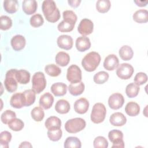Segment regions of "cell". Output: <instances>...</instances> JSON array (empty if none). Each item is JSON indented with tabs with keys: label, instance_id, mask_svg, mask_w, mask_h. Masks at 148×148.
Here are the masks:
<instances>
[{
	"label": "cell",
	"instance_id": "484cf974",
	"mask_svg": "<svg viewBox=\"0 0 148 148\" xmlns=\"http://www.w3.org/2000/svg\"><path fill=\"white\" fill-rule=\"evenodd\" d=\"M125 112L130 116H136L139 113L140 106L136 102H130L127 103L125 107Z\"/></svg>",
	"mask_w": 148,
	"mask_h": 148
},
{
	"label": "cell",
	"instance_id": "8992f818",
	"mask_svg": "<svg viewBox=\"0 0 148 148\" xmlns=\"http://www.w3.org/2000/svg\"><path fill=\"white\" fill-rule=\"evenodd\" d=\"M46 86V80L45 75L42 72H37L34 74L32 78V88L36 93L42 92Z\"/></svg>",
	"mask_w": 148,
	"mask_h": 148
},
{
	"label": "cell",
	"instance_id": "9c48e42d",
	"mask_svg": "<svg viewBox=\"0 0 148 148\" xmlns=\"http://www.w3.org/2000/svg\"><path fill=\"white\" fill-rule=\"evenodd\" d=\"M134 72L133 66L128 63L120 64L116 71L117 76L123 80H127L131 77Z\"/></svg>",
	"mask_w": 148,
	"mask_h": 148
},
{
	"label": "cell",
	"instance_id": "e575fe53",
	"mask_svg": "<svg viewBox=\"0 0 148 148\" xmlns=\"http://www.w3.org/2000/svg\"><path fill=\"white\" fill-rule=\"evenodd\" d=\"M25 100V106L32 105L36 99V92L33 89L26 90L23 92Z\"/></svg>",
	"mask_w": 148,
	"mask_h": 148
},
{
	"label": "cell",
	"instance_id": "1f68e13d",
	"mask_svg": "<svg viewBox=\"0 0 148 148\" xmlns=\"http://www.w3.org/2000/svg\"><path fill=\"white\" fill-rule=\"evenodd\" d=\"M139 90V86L134 83H131L126 86L125 93L129 98H134L138 95Z\"/></svg>",
	"mask_w": 148,
	"mask_h": 148
},
{
	"label": "cell",
	"instance_id": "ab89813d",
	"mask_svg": "<svg viewBox=\"0 0 148 148\" xmlns=\"http://www.w3.org/2000/svg\"><path fill=\"white\" fill-rule=\"evenodd\" d=\"M32 118L35 121H41L45 117V112L42 107H35L31 112Z\"/></svg>",
	"mask_w": 148,
	"mask_h": 148
},
{
	"label": "cell",
	"instance_id": "52a82bcc",
	"mask_svg": "<svg viewBox=\"0 0 148 148\" xmlns=\"http://www.w3.org/2000/svg\"><path fill=\"white\" fill-rule=\"evenodd\" d=\"M16 69H12L8 71L5 75L4 85L6 90L9 92H13L17 88V81L15 77Z\"/></svg>",
	"mask_w": 148,
	"mask_h": 148
},
{
	"label": "cell",
	"instance_id": "3957f363",
	"mask_svg": "<svg viewBox=\"0 0 148 148\" xmlns=\"http://www.w3.org/2000/svg\"><path fill=\"white\" fill-rule=\"evenodd\" d=\"M101 62V56L95 51H91L87 54L82 61V65L87 72L94 71Z\"/></svg>",
	"mask_w": 148,
	"mask_h": 148
},
{
	"label": "cell",
	"instance_id": "8d00e7d4",
	"mask_svg": "<svg viewBox=\"0 0 148 148\" xmlns=\"http://www.w3.org/2000/svg\"><path fill=\"white\" fill-rule=\"evenodd\" d=\"M8 124L9 128L14 131H20L24 126V122L21 119L16 117L12 119Z\"/></svg>",
	"mask_w": 148,
	"mask_h": 148
},
{
	"label": "cell",
	"instance_id": "cb8c5ba5",
	"mask_svg": "<svg viewBox=\"0 0 148 148\" xmlns=\"http://www.w3.org/2000/svg\"><path fill=\"white\" fill-rule=\"evenodd\" d=\"M56 111L60 114H66L70 110V104L68 101L61 99L58 100L55 105Z\"/></svg>",
	"mask_w": 148,
	"mask_h": 148
},
{
	"label": "cell",
	"instance_id": "bcb514c9",
	"mask_svg": "<svg viewBox=\"0 0 148 148\" xmlns=\"http://www.w3.org/2000/svg\"><path fill=\"white\" fill-rule=\"evenodd\" d=\"M134 83L138 86L142 85L147 81V76L144 72H138L134 77Z\"/></svg>",
	"mask_w": 148,
	"mask_h": 148
},
{
	"label": "cell",
	"instance_id": "4dcf8cb0",
	"mask_svg": "<svg viewBox=\"0 0 148 148\" xmlns=\"http://www.w3.org/2000/svg\"><path fill=\"white\" fill-rule=\"evenodd\" d=\"M64 146L65 148H80L82 143L77 137L69 136L65 140Z\"/></svg>",
	"mask_w": 148,
	"mask_h": 148
},
{
	"label": "cell",
	"instance_id": "7c38bea8",
	"mask_svg": "<svg viewBox=\"0 0 148 148\" xmlns=\"http://www.w3.org/2000/svg\"><path fill=\"white\" fill-rule=\"evenodd\" d=\"M10 105L16 109H20L25 106V100L23 92H17L14 94L10 99Z\"/></svg>",
	"mask_w": 148,
	"mask_h": 148
},
{
	"label": "cell",
	"instance_id": "d6a6232c",
	"mask_svg": "<svg viewBox=\"0 0 148 148\" xmlns=\"http://www.w3.org/2000/svg\"><path fill=\"white\" fill-rule=\"evenodd\" d=\"M111 6V3L109 0H98L96 3L97 10L101 13L108 12Z\"/></svg>",
	"mask_w": 148,
	"mask_h": 148
},
{
	"label": "cell",
	"instance_id": "d6986e66",
	"mask_svg": "<svg viewBox=\"0 0 148 148\" xmlns=\"http://www.w3.org/2000/svg\"><path fill=\"white\" fill-rule=\"evenodd\" d=\"M22 4L23 12L28 15L32 14L36 11L38 3L35 0H24Z\"/></svg>",
	"mask_w": 148,
	"mask_h": 148
},
{
	"label": "cell",
	"instance_id": "f35d334b",
	"mask_svg": "<svg viewBox=\"0 0 148 148\" xmlns=\"http://www.w3.org/2000/svg\"><path fill=\"white\" fill-rule=\"evenodd\" d=\"M47 134L49 139L53 142L58 141L62 135V132L61 128L49 130Z\"/></svg>",
	"mask_w": 148,
	"mask_h": 148
},
{
	"label": "cell",
	"instance_id": "ee69618b",
	"mask_svg": "<svg viewBox=\"0 0 148 148\" xmlns=\"http://www.w3.org/2000/svg\"><path fill=\"white\" fill-rule=\"evenodd\" d=\"M93 146L95 148H107L108 147V142L105 137L98 136L94 139Z\"/></svg>",
	"mask_w": 148,
	"mask_h": 148
},
{
	"label": "cell",
	"instance_id": "e0dca14e",
	"mask_svg": "<svg viewBox=\"0 0 148 148\" xmlns=\"http://www.w3.org/2000/svg\"><path fill=\"white\" fill-rule=\"evenodd\" d=\"M109 121L113 126L120 127L125 125L127 122V118L122 113L116 112L110 116Z\"/></svg>",
	"mask_w": 148,
	"mask_h": 148
},
{
	"label": "cell",
	"instance_id": "2e32d148",
	"mask_svg": "<svg viewBox=\"0 0 148 148\" xmlns=\"http://www.w3.org/2000/svg\"><path fill=\"white\" fill-rule=\"evenodd\" d=\"M75 46L78 51H85L90 48L91 42L90 39L86 36H79L76 40Z\"/></svg>",
	"mask_w": 148,
	"mask_h": 148
},
{
	"label": "cell",
	"instance_id": "4316f807",
	"mask_svg": "<svg viewBox=\"0 0 148 148\" xmlns=\"http://www.w3.org/2000/svg\"><path fill=\"white\" fill-rule=\"evenodd\" d=\"M119 53L120 58L124 61L130 60L134 56V51L128 45L123 46L119 49Z\"/></svg>",
	"mask_w": 148,
	"mask_h": 148
},
{
	"label": "cell",
	"instance_id": "7402d4cb",
	"mask_svg": "<svg viewBox=\"0 0 148 148\" xmlns=\"http://www.w3.org/2000/svg\"><path fill=\"white\" fill-rule=\"evenodd\" d=\"M85 86L83 82L71 83L68 86V90L70 94L73 96H77L82 94L84 90Z\"/></svg>",
	"mask_w": 148,
	"mask_h": 148
},
{
	"label": "cell",
	"instance_id": "f6af8a7d",
	"mask_svg": "<svg viewBox=\"0 0 148 148\" xmlns=\"http://www.w3.org/2000/svg\"><path fill=\"white\" fill-rule=\"evenodd\" d=\"M16 117V114L14 112L11 110H6L1 114V120L3 124H7L12 119Z\"/></svg>",
	"mask_w": 148,
	"mask_h": 148
},
{
	"label": "cell",
	"instance_id": "74e56055",
	"mask_svg": "<svg viewBox=\"0 0 148 148\" xmlns=\"http://www.w3.org/2000/svg\"><path fill=\"white\" fill-rule=\"evenodd\" d=\"M108 138L110 142L114 143L123 140V134L120 130H113L109 132Z\"/></svg>",
	"mask_w": 148,
	"mask_h": 148
},
{
	"label": "cell",
	"instance_id": "6da1fadb",
	"mask_svg": "<svg viewBox=\"0 0 148 148\" xmlns=\"http://www.w3.org/2000/svg\"><path fill=\"white\" fill-rule=\"evenodd\" d=\"M42 9L46 19L50 23H56L60 18V13L56 2L53 0H45Z\"/></svg>",
	"mask_w": 148,
	"mask_h": 148
},
{
	"label": "cell",
	"instance_id": "d4e9b609",
	"mask_svg": "<svg viewBox=\"0 0 148 148\" xmlns=\"http://www.w3.org/2000/svg\"><path fill=\"white\" fill-rule=\"evenodd\" d=\"M133 20L138 23H145L148 21V12L146 9H139L136 11L133 16Z\"/></svg>",
	"mask_w": 148,
	"mask_h": 148
},
{
	"label": "cell",
	"instance_id": "836d02e7",
	"mask_svg": "<svg viewBox=\"0 0 148 148\" xmlns=\"http://www.w3.org/2000/svg\"><path fill=\"white\" fill-rule=\"evenodd\" d=\"M45 72L51 77H57L61 73V69L56 65L51 64L46 65L45 67Z\"/></svg>",
	"mask_w": 148,
	"mask_h": 148
},
{
	"label": "cell",
	"instance_id": "681fc988",
	"mask_svg": "<svg viewBox=\"0 0 148 148\" xmlns=\"http://www.w3.org/2000/svg\"><path fill=\"white\" fill-rule=\"evenodd\" d=\"M136 5L140 7H143L146 6L148 3L147 1H134Z\"/></svg>",
	"mask_w": 148,
	"mask_h": 148
},
{
	"label": "cell",
	"instance_id": "7bdbcfd3",
	"mask_svg": "<svg viewBox=\"0 0 148 148\" xmlns=\"http://www.w3.org/2000/svg\"><path fill=\"white\" fill-rule=\"evenodd\" d=\"M12 26V19L7 16H1L0 17V28L2 30H8Z\"/></svg>",
	"mask_w": 148,
	"mask_h": 148
},
{
	"label": "cell",
	"instance_id": "ffe728a7",
	"mask_svg": "<svg viewBox=\"0 0 148 148\" xmlns=\"http://www.w3.org/2000/svg\"><path fill=\"white\" fill-rule=\"evenodd\" d=\"M51 92L56 97H61L66 94L67 86L62 82H57L52 84L50 88Z\"/></svg>",
	"mask_w": 148,
	"mask_h": 148
},
{
	"label": "cell",
	"instance_id": "83f0119b",
	"mask_svg": "<svg viewBox=\"0 0 148 148\" xmlns=\"http://www.w3.org/2000/svg\"><path fill=\"white\" fill-rule=\"evenodd\" d=\"M45 125L48 130L54 128H61V121L56 116H50L46 119Z\"/></svg>",
	"mask_w": 148,
	"mask_h": 148
},
{
	"label": "cell",
	"instance_id": "d590c367",
	"mask_svg": "<svg viewBox=\"0 0 148 148\" xmlns=\"http://www.w3.org/2000/svg\"><path fill=\"white\" fill-rule=\"evenodd\" d=\"M12 139V134L8 131H4L0 134V146L2 148L9 147V143Z\"/></svg>",
	"mask_w": 148,
	"mask_h": 148
},
{
	"label": "cell",
	"instance_id": "60d3db41",
	"mask_svg": "<svg viewBox=\"0 0 148 148\" xmlns=\"http://www.w3.org/2000/svg\"><path fill=\"white\" fill-rule=\"evenodd\" d=\"M109 74L105 71H100L95 73L94 76V82L98 84H103L108 81L109 79Z\"/></svg>",
	"mask_w": 148,
	"mask_h": 148
},
{
	"label": "cell",
	"instance_id": "30bf717a",
	"mask_svg": "<svg viewBox=\"0 0 148 148\" xmlns=\"http://www.w3.org/2000/svg\"><path fill=\"white\" fill-rule=\"evenodd\" d=\"M124 103V98L120 93L112 94L108 99V105L113 110H117L121 108Z\"/></svg>",
	"mask_w": 148,
	"mask_h": 148
},
{
	"label": "cell",
	"instance_id": "4fadbf2b",
	"mask_svg": "<svg viewBox=\"0 0 148 148\" xmlns=\"http://www.w3.org/2000/svg\"><path fill=\"white\" fill-rule=\"evenodd\" d=\"M58 46L62 49L70 50L73 46V39L68 35H62L58 37L57 40Z\"/></svg>",
	"mask_w": 148,
	"mask_h": 148
},
{
	"label": "cell",
	"instance_id": "277c9868",
	"mask_svg": "<svg viewBox=\"0 0 148 148\" xmlns=\"http://www.w3.org/2000/svg\"><path fill=\"white\" fill-rule=\"evenodd\" d=\"M86 125L85 120L80 117L68 120L65 124V130L71 134H75L82 131Z\"/></svg>",
	"mask_w": 148,
	"mask_h": 148
},
{
	"label": "cell",
	"instance_id": "603a6c76",
	"mask_svg": "<svg viewBox=\"0 0 148 148\" xmlns=\"http://www.w3.org/2000/svg\"><path fill=\"white\" fill-rule=\"evenodd\" d=\"M15 77L17 82L21 84H26L30 80V73L28 71L24 69L17 70Z\"/></svg>",
	"mask_w": 148,
	"mask_h": 148
},
{
	"label": "cell",
	"instance_id": "5bb4252c",
	"mask_svg": "<svg viewBox=\"0 0 148 148\" xmlns=\"http://www.w3.org/2000/svg\"><path fill=\"white\" fill-rule=\"evenodd\" d=\"M119 60L115 54H109L104 60L103 67L108 71H113L118 67Z\"/></svg>",
	"mask_w": 148,
	"mask_h": 148
},
{
	"label": "cell",
	"instance_id": "c3c4849f",
	"mask_svg": "<svg viewBox=\"0 0 148 148\" xmlns=\"http://www.w3.org/2000/svg\"><path fill=\"white\" fill-rule=\"evenodd\" d=\"M112 148L114 147H118V148H123L124 147V140H121L119 142H116L114 143H113V145L112 146Z\"/></svg>",
	"mask_w": 148,
	"mask_h": 148
},
{
	"label": "cell",
	"instance_id": "5b68a950",
	"mask_svg": "<svg viewBox=\"0 0 148 148\" xmlns=\"http://www.w3.org/2000/svg\"><path fill=\"white\" fill-rule=\"evenodd\" d=\"M106 114V109L102 103H96L92 107L91 113V120L95 124H99L103 121Z\"/></svg>",
	"mask_w": 148,
	"mask_h": 148
},
{
	"label": "cell",
	"instance_id": "7a4b0ae2",
	"mask_svg": "<svg viewBox=\"0 0 148 148\" xmlns=\"http://www.w3.org/2000/svg\"><path fill=\"white\" fill-rule=\"evenodd\" d=\"M63 20L57 26V29L61 32L72 31L77 21V17L72 10H65L63 13Z\"/></svg>",
	"mask_w": 148,
	"mask_h": 148
},
{
	"label": "cell",
	"instance_id": "f546056e",
	"mask_svg": "<svg viewBox=\"0 0 148 148\" xmlns=\"http://www.w3.org/2000/svg\"><path fill=\"white\" fill-rule=\"evenodd\" d=\"M18 3L17 0H6L3 1V8L8 13H14L18 9Z\"/></svg>",
	"mask_w": 148,
	"mask_h": 148
},
{
	"label": "cell",
	"instance_id": "f907efd6",
	"mask_svg": "<svg viewBox=\"0 0 148 148\" xmlns=\"http://www.w3.org/2000/svg\"><path fill=\"white\" fill-rule=\"evenodd\" d=\"M19 147H32V146L29 142L24 141L21 143L19 145Z\"/></svg>",
	"mask_w": 148,
	"mask_h": 148
},
{
	"label": "cell",
	"instance_id": "7dc6e473",
	"mask_svg": "<svg viewBox=\"0 0 148 148\" xmlns=\"http://www.w3.org/2000/svg\"><path fill=\"white\" fill-rule=\"evenodd\" d=\"M81 2L80 0H68V3L72 8H77Z\"/></svg>",
	"mask_w": 148,
	"mask_h": 148
},
{
	"label": "cell",
	"instance_id": "ac0fdd59",
	"mask_svg": "<svg viewBox=\"0 0 148 148\" xmlns=\"http://www.w3.org/2000/svg\"><path fill=\"white\" fill-rule=\"evenodd\" d=\"M10 43L14 50L20 51L24 48L26 44V40L23 35H16L12 38Z\"/></svg>",
	"mask_w": 148,
	"mask_h": 148
},
{
	"label": "cell",
	"instance_id": "9a60e30c",
	"mask_svg": "<svg viewBox=\"0 0 148 148\" xmlns=\"http://www.w3.org/2000/svg\"><path fill=\"white\" fill-rule=\"evenodd\" d=\"M74 110L79 114L86 113L89 108V102L85 98H80L74 103Z\"/></svg>",
	"mask_w": 148,
	"mask_h": 148
},
{
	"label": "cell",
	"instance_id": "44dd1931",
	"mask_svg": "<svg viewBox=\"0 0 148 148\" xmlns=\"http://www.w3.org/2000/svg\"><path fill=\"white\" fill-rule=\"evenodd\" d=\"M54 102V97L49 92L43 94L39 99V105L44 109H50Z\"/></svg>",
	"mask_w": 148,
	"mask_h": 148
},
{
	"label": "cell",
	"instance_id": "ba28073f",
	"mask_svg": "<svg viewBox=\"0 0 148 148\" xmlns=\"http://www.w3.org/2000/svg\"><path fill=\"white\" fill-rule=\"evenodd\" d=\"M82 71L80 68L75 64L69 66L67 69V80L71 83H73L80 82L82 80Z\"/></svg>",
	"mask_w": 148,
	"mask_h": 148
},
{
	"label": "cell",
	"instance_id": "f1b7e54d",
	"mask_svg": "<svg viewBox=\"0 0 148 148\" xmlns=\"http://www.w3.org/2000/svg\"><path fill=\"white\" fill-rule=\"evenodd\" d=\"M55 61L57 65L61 66H65L70 61V57L68 53L64 51H60L56 54Z\"/></svg>",
	"mask_w": 148,
	"mask_h": 148
},
{
	"label": "cell",
	"instance_id": "8fae6325",
	"mask_svg": "<svg viewBox=\"0 0 148 148\" xmlns=\"http://www.w3.org/2000/svg\"><path fill=\"white\" fill-rule=\"evenodd\" d=\"M94 29V24L92 21L88 18L82 19L77 28V31L83 36H86L91 34Z\"/></svg>",
	"mask_w": 148,
	"mask_h": 148
},
{
	"label": "cell",
	"instance_id": "b9f144b4",
	"mask_svg": "<svg viewBox=\"0 0 148 148\" xmlns=\"http://www.w3.org/2000/svg\"><path fill=\"white\" fill-rule=\"evenodd\" d=\"M30 24L33 27L38 28L43 25L44 20L41 14L37 13L32 15L30 18Z\"/></svg>",
	"mask_w": 148,
	"mask_h": 148
}]
</instances>
